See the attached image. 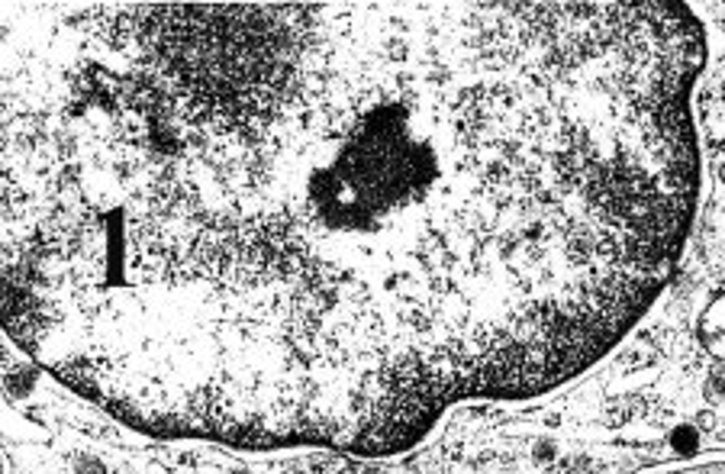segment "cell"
I'll use <instances>...</instances> for the list:
<instances>
[{"label":"cell","mask_w":725,"mask_h":474,"mask_svg":"<svg viewBox=\"0 0 725 474\" xmlns=\"http://www.w3.org/2000/svg\"><path fill=\"white\" fill-rule=\"evenodd\" d=\"M687 3H7L3 323L132 426L409 448L668 284Z\"/></svg>","instance_id":"6da1fadb"},{"label":"cell","mask_w":725,"mask_h":474,"mask_svg":"<svg viewBox=\"0 0 725 474\" xmlns=\"http://www.w3.org/2000/svg\"><path fill=\"white\" fill-rule=\"evenodd\" d=\"M26 387H33V374H29L26 368H13V371H7V391L13 394V397H23Z\"/></svg>","instance_id":"7a4b0ae2"},{"label":"cell","mask_w":725,"mask_h":474,"mask_svg":"<svg viewBox=\"0 0 725 474\" xmlns=\"http://www.w3.org/2000/svg\"><path fill=\"white\" fill-rule=\"evenodd\" d=\"M670 442H674V448H677V452H683V455H687V452H693V448H697V429H690V426H680L677 432H674V439H670Z\"/></svg>","instance_id":"3957f363"},{"label":"cell","mask_w":725,"mask_h":474,"mask_svg":"<svg viewBox=\"0 0 725 474\" xmlns=\"http://www.w3.org/2000/svg\"><path fill=\"white\" fill-rule=\"evenodd\" d=\"M78 471H81V474H103V468L97 465L93 458H84L81 465H78Z\"/></svg>","instance_id":"277c9868"},{"label":"cell","mask_w":725,"mask_h":474,"mask_svg":"<svg viewBox=\"0 0 725 474\" xmlns=\"http://www.w3.org/2000/svg\"><path fill=\"white\" fill-rule=\"evenodd\" d=\"M722 181H725V165H722Z\"/></svg>","instance_id":"5b68a950"}]
</instances>
